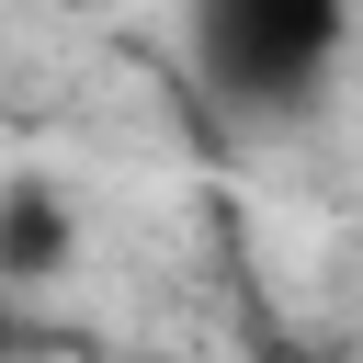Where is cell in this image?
Returning <instances> with one entry per match:
<instances>
[{
    "label": "cell",
    "instance_id": "cell-2",
    "mask_svg": "<svg viewBox=\"0 0 363 363\" xmlns=\"http://www.w3.org/2000/svg\"><path fill=\"white\" fill-rule=\"evenodd\" d=\"M68 250H79L68 193H57L45 170H11V182H0V284H11V295H45V284L68 272Z\"/></svg>",
    "mask_w": 363,
    "mask_h": 363
},
{
    "label": "cell",
    "instance_id": "cell-1",
    "mask_svg": "<svg viewBox=\"0 0 363 363\" xmlns=\"http://www.w3.org/2000/svg\"><path fill=\"white\" fill-rule=\"evenodd\" d=\"M193 79L238 125H306L352 57V0H182Z\"/></svg>",
    "mask_w": 363,
    "mask_h": 363
},
{
    "label": "cell",
    "instance_id": "cell-3",
    "mask_svg": "<svg viewBox=\"0 0 363 363\" xmlns=\"http://www.w3.org/2000/svg\"><path fill=\"white\" fill-rule=\"evenodd\" d=\"M261 363H318V352H295V340H284V352H261Z\"/></svg>",
    "mask_w": 363,
    "mask_h": 363
}]
</instances>
